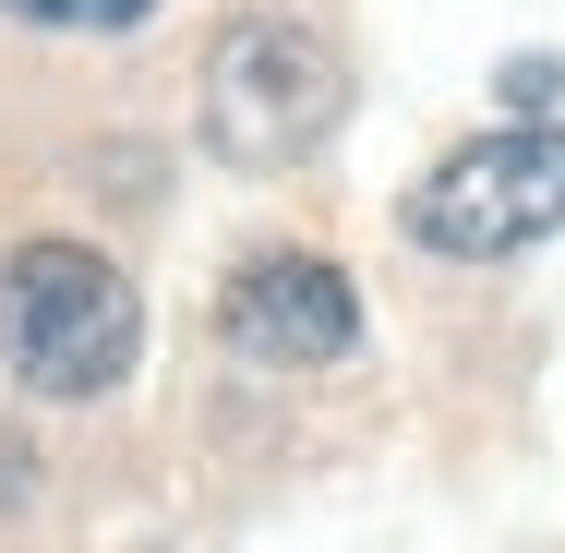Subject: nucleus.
I'll use <instances>...</instances> for the list:
<instances>
[{
    "label": "nucleus",
    "instance_id": "1",
    "mask_svg": "<svg viewBox=\"0 0 565 553\" xmlns=\"http://www.w3.org/2000/svg\"><path fill=\"white\" fill-rule=\"evenodd\" d=\"M132 349H145V301H132V277L109 253L24 241L0 265V361H12V385H36V397H109L132 373Z\"/></svg>",
    "mask_w": 565,
    "mask_h": 553
},
{
    "label": "nucleus",
    "instance_id": "2",
    "mask_svg": "<svg viewBox=\"0 0 565 553\" xmlns=\"http://www.w3.org/2000/svg\"><path fill=\"white\" fill-rule=\"evenodd\" d=\"M338 49L301 24H228L205 61V145L228 169H289L301 145H326L338 120Z\"/></svg>",
    "mask_w": 565,
    "mask_h": 553
},
{
    "label": "nucleus",
    "instance_id": "3",
    "mask_svg": "<svg viewBox=\"0 0 565 553\" xmlns=\"http://www.w3.org/2000/svg\"><path fill=\"white\" fill-rule=\"evenodd\" d=\"M409 228H422L434 253H457V265L518 253V241L565 228V132H542V120L481 132L469 157H446V169L409 193Z\"/></svg>",
    "mask_w": 565,
    "mask_h": 553
},
{
    "label": "nucleus",
    "instance_id": "4",
    "mask_svg": "<svg viewBox=\"0 0 565 553\" xmlns=\"http://www.w3.org/2000/svg\"><path fill=\"white\" fill-rule=\"evenodd\" d=\"M361 313H349V277L338 265H313V253H265V265H241L228 277V349H253V361H338Z\"/></svg>",
    "mask_w": 565,
    "mask_h": 553
},
{
    "label": "nucleus",
    "instance_id": "5",
    "mask_svg": "<svg viewBox=\"0 0 565 553\" xmlns=\"http://www.w3.org/2000/svg\"><path fill=\"white\" fill-rule=\"evenodd\" d=\"M0 12H24V24H61V36H97V24H145L157 0H0Z\"/></svg>",
    "mask_w": 565,
    "mask_h": 553
},
{
    "label": "nucleus",
    "instance_id": "6",
    "mask_svg": "<svg viewBox=\"0 0 565 553\" xmlns=\"http://www.w3.org/2000/svg\"><path fill=\"white\" fill-rule=\"evenodd\" d=\"M554 97V61H505V109H542Z\"/></svg>",
    "mask_w": 565,
    "mask_h": 553
}]
</instances>
